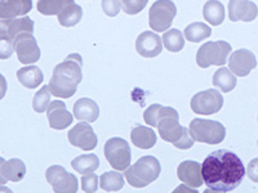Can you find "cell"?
I'll use <instances>...</instances> for the list:
<instances>
[{
    "label": "cell",
    "mask_w": 258,
    "mask_h": 193,
    "mask_svg": "<svg viewBox=\"0 0 258 193\" xmlns=\"http://www.w3.org/2000/svg\"><path fill=\"white\" fill-rule=\"evenodd\" d=\"M245 171L246 174H248V176H249L250 180H253L254 183H258V157L253 158V160L250 161L249 164H248V166H246Z\"/></svg>",
    "instance_id": "f35d334b"
},
{
    "label": "cell",
    "mask_w": 258,
    "mask_h": 193,
    "mask_svg": "<svg viewBox=\"0 0 258 193\" xmlns=\"http://www.w3.org/2000/svg\"><path fill=\"white\" fill-rule=\"evenodd\" d=\"M177 15V7L172 0H156L149 12V25L155 32L168 30Z\"/></svg>",
    "instance_id": "52a82bcc"
},
{
    "label": "cell",
    "mask_w": 258,
    "mask_h": 193,
    "mask_svg": "<svg viewBox=\"0 0 258 193\" xmlns=\"http://www.w3.org/2000/svg\"><path fill=\"white\" fill-rule=\"evenodd\" d=\"M12 20H4L0 18V35H8V29Z\"/></svg>",
    "instance_id": "ab89813d"
},
{
    "label": "cell",
    "mask_w": 258,
    "mask_h": 193,
    "mask_svg": "<svg viewBox=\"0 0 258 193\" xmlns=\"http://www.w3.org/2000/svg\"><path fill=\"white\" fill-rule=\"evenodd\" d=\"M69 142L83 151H92L97 147V135L89 123H79L68 134Z\"/></svg>",
    "instance_id": "8fae6325"
},
{
    "label": "cell",
    "mask_w": 258,
    "mask_h": 193,
    "mask_svg": "<svg viewBox=\"0 0 258 193\" xmlns=\"http://www.w3.org/2000/svg\"><path fill=\"white\" fill-rule=\"evenodd\" d=\"M174 115H178V112L174 109L155 103V105H151L150 107H147L144 114V120L149 126L156 128L161 119H164L167 116H174Z\"/></svg>",
    "instance_id": "7402d4cb"
},
{
    "label": "cell",
    "mask_w": 258,
    "mask_h": 193,
    "mask_svg": "<svg viewBox=\"0 0 258 193\" xmlns=\"http://www.w3.org/2000/svg\"><path fill=\"white\" fill-rule=\"evenodd\" d=\"M156 128H158L161 139L172 144L178 141L182 135V132H183V126L179 124V115L161 119Z\"/></svg>",
    "instance_id": "ac0fdd59"
},
{
    "label": "cell",
    "mask_w": 258,
    "mask_h": 193,
    "mask_svg": "<svg viewBox=\"0 0 258 193\" xmlns=\"http://www.w3.org/2000/svg\"><path fill=\"white\" fill-rule=\"evenodd\" d=\"M202 176L209 189L231 192L241 184L245 176L243 161L230 149L209 153L202 165Z\"/></svg>",
    "instance_id": "6da1fadb"
},
{
    "label": "cell",
    "mask_w": 258,
    "mask_h": 193,
    "mask_svg": "<svg viewBox=\"0 0 258 193\" xmlns=\"http://www.w3.org/2000/svg\"><path fill=\"white\" fill-rule=\"evenodd\" d=\"M163 47L169 52H181L185 47V36L183 32H181L177 29H170L163 35Z\"/></svg>",
    "instance_id": "f546056e"
},
{
    "label": "cell",
    "mask_w": 258,
    "mask_h": 193,
    "mask_svg": "<svg viewBox=\"0 0 258 193\" xmlns=\"http://www.w3.org/2000/svg\"><path fill=\"white\" fill-rule=\"evenodd\" d=\"M177 175L179 180L192 188H199L204 184L202 176V165L197 161H183L177 167Z\"/></svg>",
    "instance_id": "2e32d148"
},
{
    "label": "cell",
    "mask_w": 258,
    "mask_h": 193,
    "mask_svg": "<svg viewBox=\"0 0 258 193\" xmlns=\"http://www.w3.org/2000/svg\"><path fill=\"white\" fill-rule=\"evenodd\" d=\"M7 90H8V84H7L6 77L0 73V101L3 100L4 96H6Z\"/></svg>",
    "instance_id": "60d3db41"
},
{
    "label": "cell",
    "mask_w": 258,
    "mask_h": 193,
    "mask_svg": "<svg viewBox=\"0 0 258 193\" xmlns=\"http://www.w3.org/2000/svg\"><path fill=\"white\" fill-rule=\"evenodd\" d=\"M0 193H13V190L7 185H0Z\"/></svg>",
    "instance_id": "ee69618b"
},
{
    "label": "cell",
    "mask_w": 258,
    "mask_h": 193,
    "mask_svg": "<svg viewBox=\"0 0 258 193\" xmlns=\"http://www.w3.org/2000/svg\"><path fill=\"white\" fill-rule=\"evenodd\" d=\"M131 141L138 148L150 149L155 146L156 134L150 126L137 125L131 133Z\"/></svg>",
    "instance_id": "ffe728a7"
},
{
    "label": "cell",
    "mask_w": 258,
    "mask_h": 193,
    "mask_svg": "<svg viewBox=\"0 0 258 193\" xmlns=\"http://www.w3.org/2000/svg\"><path fill=\"white\" fill-rule=\"evenodd\" d=\"M204 193H222V192H218V190H213V189H206L204 190Z\"/></svg>",
    "instance_id": "f6af8a7d"
},
{
    "label": "cell",
    "mask_w": 258,
    "mask_h": 193,
    "mask_svg": "<svg viewBox=\"0 0 258 193\" xmlns=\"http://www.w3.org/2000/svg\"><path fill=\"white\" fill-rule=\"evenodd\" d=\"M32 9V0H0V18L15 20L26 16Z\"/></svg>",
    "instance_id": "e0dca14e"
},
{
    "label": "cell",
    "mask_w": 258,
    "mask_h": 193,
    "mask_svg": "<svg viewBox=\"0 0 258 193\" xmlns=\"http://www.w3.org/2000/svg\"><path fill=\"white\" fill-rule=\"evenodd\" d=\"M136 50L141 57L154 58L163 50V40L153 31H145L140 34L136 40Z\"/></svg>",
    "instance_id": "4fadbf2b"
},
{
    "label": "cell",
    "mask_w": 258,
    "mask_h": 193,
    "mask_svg": "<svg viewBox=\"0 0 258 193\" xmlns=\"http://www.w3.org/2000/svg\"><path fill=\"white\" fill-rule=\"evenodd\" d=\"M160 162L154 156H144L135 165L124 170V178L135 188H145L159 178Z\"/></svg>",
    "instance_id": "3957f363"
},
{
    "label": "cell",
    "mask_w": 258,
    "mask_h": 193,
    "mask_svg": "<svg viewBox=\"0 0 258 193\" xmlns=\"http://www.w3.org/2000/svg\"><path fill=\"white\" fill-rule=\"evenodd\" d=\"M71 166L82 175H88V174H93L98 169L100 160H98V156L94 155V153L80 155L71 161Z\"/></svg>",
    "instance_id": "d4e9b609"
},
{
    "label": "cell",
    "mask_w": 258,
    "mask_h": 193,
    "mask_svg": "<svg viewBox=\"0 0 258 193\" xmlns=\"http://www.w3.org/2000/svg\"><path fill=\"white\" fill-rule=\"evenodd\" d=\"M50 90L49 86H43L38 93L34 95L32 100V109L38 114H43L48 110V106L50 103Z\"/></svg>",
    "instance_id": "d6a6232c"
},
{
    "label": "cell",
    "mask_w": 258,
    "mask_h": 193,
    "mask_svg": "<svg viewBox=\"0 0 258 193\" xmlns=\"http://www.w3.org/2000/svg\"><path fill=\"white\" fill-rule=\"evenodd\" d=\"M188 133L195 142L207 144H220L226 137V128L220 121L194 119L188 126Z\"/></svg>",
    "instance_id": "277c9868"
},
{
    "label": "cell",
    "mask_w": 258,
    "mask_h": 193,
    "mask_svg": "<svg viewBox=\"0 0 258 193\" xmlns=\"http://www.w3.org/2000/svg\"><path fill=\"white\" fill-rule=\"evenodd\" d=\"M18 61L22 64H34L40 59V49L32 32H21L13 40Z\"/></svg>",
    "instance_id": "30bf717a"
},
{
    "label": "cell",
    "mask_w": 258,
    "mask_h": 193,
    "mask_svg": "<svg viewBox=\"0 0 258 193\" xmlns=\"http://www.w3.org/2000/svg\"><path fill=\"white\" fill-rule=\"evenodd\" d=\"M258 15V7L249 0H230L229 18L232 22H252Z\"/></svg>",
    "instance_id": "9a60e30c"
},
{
    "label": "cell",
    "mask_w": 258,
    "mask_h": 193,
    "mask_svg": "<svg viewBox=\"0 0 258 193\" xmlns=\"http://www.w3.org/2000/svg\"><path fill=\"white\" fill-rule=\"evenodd\" d=\"M203 16L212 26H220L225 20V7L218 0H208L203 8Z\"/></svg>",
    "instance_id": "cb8c5ba5"
},
{
    "label": "cell",
    "mask_w": 258,
    "mask_h": 193,
    "mask_svg": "<svg viewBox=\"0 0 258 193\" xmlns=\"http://www.w3.org/2000/svg\"><path fill=\"white\" fill-rule=\"evenodd\" d=\"M4 162H6V160H4L3 157H0V185L7 184V181H8L3 175H2V166H3Z\"/></svg>",
    "instance_id": "7bdbcfd3"
},
{
    "label": "cell",
    "mask_w": 258,
    "mask_h": 193,
    "mask_svg": "<svg viewBox=\"0 0 258 193\" xmlns=\"http://www.w3.org/2000/svg\"><path fill=\"white\" fill-rule=\"evenodd\" d=\"M172 193H199L197 189H194L192 187H188L186 184H179L176 189Z\"/></svg>",
    "instance_id": "b9f144b4"
},
{
    "label": "cell",
    "mask_w": 258,
    "mask_h": 193,
    "mask_svg": "<svg viewBox=\"0 0 258 193\" xmlns=\"http://www.w3.org/2000/svg\"><path fill=\"white\" fill-rule=\"evenodd\" d=\"M194 142L195 141L191 138L190 133H188V128H185V126H183V132H182L181 138H179L178 141H177L173 146L178 149H188L194 146Z\"/></svg>",
    "instance_id": "74e56055"
},
{
    "label": "cell",
    "mask_w": 258,
    "mask_h": 193,
    "mask_svg": "<svg viewBox=\"0 0 258 193\" xmlns=\"http://www.w3.org/2000/svg\"><path fill=\"white\" fill-rule=\"evenodd\" d=\"M82 67L83 59L78 53H73L57 64L48 85L50 93L58 98H71L83 80Z\"/></svg>",
    "instance_id": "7a4b0ae2"
},
{
    "label": "cell",
    "mask_w": 258,
    "mask_h": 193,
    "mask_svg": "<svg viewBox=\"0 0 258 193\" xmlns=\"http://www.w3.org/2000/svg\"><path fill=\"white\" fill-rule=\"evenodd\" d=\"M257 144H258V142H257Z\"/></svg>",
    "instance_id": "bcb514c9"
},
{
    "label": "cell",
    "mask_w": 258,
    "mask_h": 193,
    "mask_svg": "<svg viewBox=\"0 0 258 193\" xmlns=\"http://www.w3.org/2000/svg\"><path fill=\"white\" fill-rule=\"evenodd\" d=\"M149 0H120L121 9L129 16H135L144 11Z\"/></svg>",
    "instance_id": "836d02e7"
},
{
    "label": "cell",
    "mask_w": 258,
    "mask_h": 193,
    "mask_svg": "<svg viewBox=\"0 0 258 193\" xmlns=\"http://www.w3.org/2000/svg\"><path fill=\"white\" fill-rule=\"evenodd\" d=\"M191 110L198 115H209L217 114L223 107V96L216 89H207L197 93L191 98Z\"/></svg>",
    "instance_id": "ba28073f"
},
{
    "label": "cell",
    "mask_w": 258,
    "mask_h": 193,
    "mask_svg": "<svg viewBox=\"0 0 258 193\" xmlns=\"http://www.w3.org/2000/svg\"><path fill=\"white\" fill-rule=\"evenodd\" d=\"M83 17V9L78 4L73 3L68 6L58 15V21L61 26L63 27H73L80 22Z\"/></svg>",
    "instance_id": "f1b7e54d"
},
{
    "label": "cell",
    "mask_w": 258,
    "mask_h": 193,
    "mask_svg": "<svg viewBox=\"0 0 258 193\" xmlns=\"http://www.w3.org/2000/svg\"><path fill=\"white\" fill-rule=\"evenodd\" d=\"M73 3L74 0H39L38 11L44 16H57Z\"/></svg>",
    "instance_id": "4dcf8cb0"
},
{
    "label": "cell",
    "mask_w": 258,
    "mask_h": 193,
    "mask_svg": "<svg viewBox=\"0 0 258 193\" xmlns=\"http://www.w3.org/2000/svg\"><path fill=\"white\" fill-rule=\"evenodd\" d=\"M82 189L85 193H94L98 189V176L96 174H88L83 175L82 178Z\"/></svg>",
    "instance_id": "d590c367"
},
{
    "label": "cell",
    "mask_w": 258,
    "mask_h": 193,
    "mask_svg": "<svg viewBox=\"0 0 258 193\" xmlns=\"http://www.w3.org/2000/svg\"><path fill=\"white\" fill-rule=\"evenodd\" d=\"M255 66H257V59L249 49H238L230 54L229 70L235 76H248Z\"/></svg>",
    "instance_id": "7c38bea8"
},
{
    "label": "cell",
    "mask_w": 258,
    "mask_h": 193,
    "mask_svg": "<svg viewBox=\"0 0 258 193\" xmlns=\"http://www.w3.org/2000/svg\"><path fill=\"white\" fill-rule=\"evenodd\" d=\"M17 79L27 89H35L43 82L44 76L38 66L30 64V66H25L17 71Z\"/></svg>",
    "instance_id": "44dd1931"
},
{
    "label": "cell",
    "mask_w": 258,
    "mask_h": 193,
    "mask_svg": "<svg viewBox=\"0 0 258 193\" xmlns=\"http://www.w3.org/2000/svg\"><path fill=\"white\" fill-rule=\"evenodd\" d=\"M102 9L106 16L115 17L120 12L121 4L119 0H102Z\"/></svg>",
    "instance_id": "8d00e7d4"
},
{
    "label": "cell",
    "mask_w": 258,
    "mask_h": 193,
    "mask_svg": "<svg viewBox=\"0 0 258 193\" xmlns=\"http://www.w3.org/2000/svg\"><path fill=\"white\" fill-rule=\"evenodd\" d=\"M213 85L222 90V93H229L236 86V76L229 70V67L222 66L214 72Z\"/></svg>",
    "instance_id": "484cf974"
},
{
    "label": "cell",
    "mask_w": 258,
    "mask_h": 193,
    "mask_svg": "<svg viewBox=\"0 0 258 193\" xmlns=\"http://www.w3.org/2000/svg\"><path fill=\"white\" fill-rule=\"evenodd\" d=\"M212 35V29L203 22H192L183 31V36L191 43H200Z\"/></svg>",
    "instance_id": "4316f807"
},
{
    "label": "cell",
    "mask_w": 258,
    "mask_h": 193,
    "mask_svg": "<svg viewBox=\"0 0 258 193\" xmlns=\"http://www.w3.org/2000/svg\"><path fill=\"white\" fill-rule=\"evenodd\" d=\"M124 175L120 171H107L100 176V185L105 192H117L124 187Z\"/></svg>",
    "instance_id": "83f0119b"
},
{
    "label": "cell",
    "mask_w": 258,
    "mask_h": 193,
    "mask_svg": "<svg viewBox=\"0 0 258 193\" xmlns=\"http://www.w3.org/2000/svg\"><path fill=\"white\" fill-rule=\"evenodd\" d=\"M34 21L31 20L27 16H24V17L15 18L12 20L11 25H9L8 29V36L15 40L16 36L20 35L21 32H32L34 34Z\"/></svg>",
    "instance_id": "1f68e13d"
},
{
    "label": "cell",
    "mask_w": 258,
    "mask_h": 193,
    "mask_svg": "<svg viewBox=\"0 0 258 193\" xmlns=\"http://www.w3.org/2000/svg\"><path fill=\"white\" fill-rule=\"evenodd\" d=\"M100 116V107L91 98H80L74 103V117L85 123H94Z\"/></svg>",
    "instance_id": "d6986e66"
},
{
    "label": "cell",
    "mask_w": 258,
    "mask_h": 193,
    "mask_svg": "<svg viewBox=\"0 0 258 193\" xmlns=\"http://www.w3.org/2000/svg\"><path fill=\"white\" fill-rule=\"evenodd\" d=\"M15 52L13 39L8 35H0V59H8Z\"/></svg>",
    "instance_id": "e575fe53"
},
{
    "label": "cell",
    "mask_w": 258,
    "mask_h": 193,
    "mask_svg": "<svg viewBox=\"0 0 258 193\" xmlns=\"http://www.w3.org/2000/svg\"><path fill=\"white\" fill-rule=\"evenodd\" d=\"M45 179L54 193H77L79 189L77 176L66 171L61 165H53L45 171Z\"/></svg>",
    "instance_id": "9c48e42d"
},
{
    "label": "cell",
    "mask_w": 258,
    "mask_h": 193,
    "mask_svg": "<svg viewBox=\"0 0 258 193\" xmlns=\"http://www.w3.org/2000/svg\"><path fill=\"white\" fill-rule=\"evenodd\" d=\"M103 152H105L106 160L109 161L112 169L116 171H121L131 166L132 152H131L129 143L123 138H110L105 143Z\"/></svg>",
    "instance_id": "8992f818"
},
{
    "label": "cell",
    "mask_w": 258,
    "mask_h": 193,
    "mask_svg": "<svg viewBox=\"0 0 258 193\" xmlns=\"http://www.w3.org/2000/svg\"><path fill=\"white\" fill-rule=\"evenodd\" d=\"M2 175L13 183L21 181L26 175V165L20 158H11L2 166Z\"/></svg>",
    "instance_id": "603a6c76"
},
{
    "label": "cell",
    "mask_w": 258,
    "mask_h": 193,
    "mask_svg": "<svg viewBox=\"0 0 258 193\" xmlns=\"http://www.w3.org/2000/svg\"><path fill=\"white\" fill-rule=\"evenodd\" d=\"M231 53V45L227 41H208L203 44L197 53V63L199 67L223 66Z\"/></svg>",
    "instance_id": "5b68a950"
},
{
    "label": "cell",
    "mask_w": 258,
    "mask_h": 193,
    "mask_svg": "<svg viewBox=\"0 0 258 193\" xmlns=\"http://www.w3.org/2000/svg\"><path fill=\"white\" fill-rule=\"evenodd\" d=\"M47 116L50 128L56 129V130H63L70 126L74 120V116L68 111L66 105L62 101H53L49 103Z\"/></svg>",
    "instance_id": "5bb4252c"
}]
</instances>
